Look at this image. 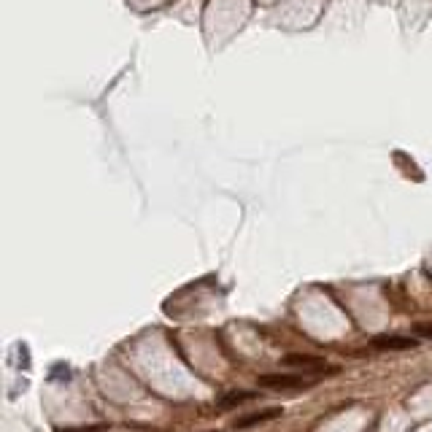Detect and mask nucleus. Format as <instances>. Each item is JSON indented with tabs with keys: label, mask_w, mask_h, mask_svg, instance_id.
<instances>
[{
	"label": "nucleus",
	"mask_w": 432,
	"mask_h": 432,
	"mask_svg": "<svg viewBox=\"0 0 432 432\" xmlns=\"http://www.w3.org/2000/svg\"><path fill=\"white\" fill-rule=\"evenodd\" d=\"M257 384L262 389H308L313 381L297 373H265L257 379Z\"/></svg>",
	"instance_id": "f257e3e1"
},
{
	"label": "nucleus",
	"mask_w": 432,
	"mask_h": 432,
	"mask_svg": "<svg viewBox=\"0 0 432 432\" xmlns=\"http://www.w3.org/2000/svg\"><path fill=\"white\" fill-rule=\"evenodd\" d=\"M284 365L300 370V373H327L329 370V365L322 357H313V354H287Z\"/></svg>",
	"instance_id": "f03ea898"
},
{
	"label": "nucleus",
	"mask_w": 432,
	"mask_h": 432,
	"mask_svg": "<svg viewBox=\"0 0 432 432\" xmlns=\"http://www.w3.org/2000/svg\"><path fill=\"white\" fill-rule=\"evenodd\" d=\"M281 414H284V408L270 405V408H265V411L246 414V416H241V419H235V421H233V430H249V427H257V424H265V421H273V419H278Z\"/></svg>",
	"instance_id": "7ed1b4c3"
},
{
	"label": "nucleus",
	"mask_w": 432,
	"mask_h": 432,
	"mask_svg": "<svg viewBox=\"0 0 432 432\" xmlns=\"http://www.w3.org/2000/svg\"><path fill=\"white\" fill-rule=\"evenodd\" d=\"M416 346H419V341L408 338V335H376L373 338V348H379V351H408Z\"/></svg>",
	"instance_id": "20e7f679"
},
{
	"label": "nucleus",
	"mask_w": 432,
	"mask_h": 432,
	"mask_svg": "<svg viewBox=\"0 0 432 432\" xmlns=\"http://www.w3.org/2000/svg\"><path fill=\"white\" fill-rule=\"evenodd\" d=\"M257 395H259V392H241V389H230L227 395H222V398H219V402H216V405H219L222 411H230V408H238V405H243V402L254 400Z\"/></svg>",
	"instance_id": "39448f33"
},
{
	"label": "nucleus",
	"mask_w": 432,
	"mask_h": 432,
	"mask_svg": "<svg viewBox=\"0 0 432 432\" xmlns=\"http://www.w3.org/2000/svg\"><path fill=\"white\" fill-rule=\"evenodd\" d=\"M414 332L419 338H432V322H419L414 327Z\"/></svg>",
	"instance_id": "423d86ee"
},
{
	"label": "nucleus",
	"mask_w": 432,
	"mask_h": 432,
	"mask_svg": "<svg viewBox=\"0 0 432 432\" xmlns=\"http://www.w3.org/2000/svg\"><path fill=\"white\" fill-rule=\"evenodd\" d=\"M63 432H98L95 427H89V430H63Z\"/></svg>",
	"instance_id": "0eeeda50"
}]
</instances>
